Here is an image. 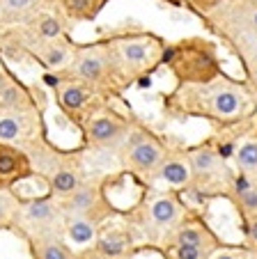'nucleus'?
I'll return each mask as SVG.
<instances>
[{"label":"nucleus","instance_id":"1","mask_svg":"<svg viewBox=\"0 0 257 259\" xmlns=\"http://www.w3.org/2000/svg\"><path fill=\"white\" fill-rule=\"evenodd\" d=\"M62 225H64V213L60 209L58 197H53L51 193L44 197L21 200L14 227L23 232L28 239L44 234H58V227Z\"/></svg>","mask_w":257,"mask_h":259},{"label":"nucleus","instance_id":"2","mask_svg":"<svg viewBox=\"0 0 257 259\" xmlns=\"http://www.w3.org/2000/svg\"><path fill=\"white\" fill-rule=\"evenodd\" d=\"M39 110H16V113H0V142L19 149H28V145L39 142Z\"/></svg>","mask_w":257,"mask_h":259},{"label":"nucleus","instance_id":"3","mask_svg":"<svg viewBox=\"0 0 257 259\" xmlns=\"http://www.w3.org/2000/svg\"><path fill=\"white\" fill-rule=\"evenodd\" d=\"M85 142L97 149H117L129 136V124L115 113H92L83 124Z\"/></svg>","mask_w":257,"mask_h":259},{"label":"nucleus","instance_id":"4","mask_svg":"<svg viewBox=\"0 0 257 259\" xmlns=\"http://www.w3.org/2000/svg\"><path fill=\"white\" fill-rule=\"evenodd\" d=\"M58 202L64 218L67 215H85V218H92L94 223L101 225V220L106 218L108 211L113 213V206H108L106 197H103L101 184H92V181H85L76 193H71L69 197H62Z\"/></svg>","mask_w":257,"mask_h":259},{"label":"nucleus","instance_id":"5","mask_svg":"<svg viewBox=\"0 0 257 259\" xmlns=\"http://www.w3.org/2000/svg\"><path fill=\"white\" fill-rule=\"evenodd\" d=\"M124 145V163L136 172H152L163 161V147L147 133H129Z\"/></svg>","mask_w":257,"mask_h":259},{"label":"nucleus","instance_id":"6","mask_svg":"<svg viewBox=\"0 0 257 259\" xmlns=\"http://www.w3.org/2000/svg\"><path fill=\"white\" fill-rule=\"evenodd\" d=\"M34 175L30 156L12 145L0 142V191H12L16 184Z\"/></svg>","mask_w":257,"mask_h":259},{"label":"nucleus","instance_id":"7","mask_svg":"<svg viewBox=\"0 0 257 259\" xmlns=\"http://www.w3.org/2000/svg\"><path fill=\"white\" fill-rule=\"evenodd\" d=\"M55 97H58V103L62 108V113L67 115L69 119H85L90 117V101H92V92L85 88V83H78V80H69V83H62V80H55Z\"/></svg>","mask_w":257,"mask_h":259},{"label":"nucleus","instance_id":"8","mask_svg":"<svg viewBox=\"0 0 257 259\" xmlns=\"http://www.w3.org/2000/svg\"><path fill=\"white\" fill-rule=\"evenodd\" d=\"M108 69V58L99 49H85L74 58V73L85 85H97L103 80Z\"/></svg>","mask_w":257,"mask_h":259},{"label":"nucleus","instance_id":"9","mask_svg":"<svg viewBox=\"0 0 257 259\" xmlns=\"http://www.w3.org/2000/svg\"><path fill=\"white\" fill-rule=\"evenodd\" d=\"M64 236L71 241L74 245H85L94 243L99 236V223H94L92 218H85V215H67L64 218Z\"/></svg>","mask_w":257,"mask_h":259},{"label":"nucleus","instance_id":"10","mask_svg":"<svg viewBox=\"0 0 257 259\" xmlns=\"http://www.w3.org/2000/svg\"><path fill=\"white\" fill-rule=\"evenodd\" d=\"M30 108H37V103L28 88L21 85L16 78L0 92V113H16V110H30Z\"/></svg>","mask_w":257,"mask_h":259},{"label":"nucleus","instance_id":"11","mask_svg":"<svg viewBox=\"0 0 257 259\" xmlns=\"http://www.w3.org/2000/svg\"><path fill=\"white\" fill-rule=\"evenodd\" d=\"M32 257L34 259H74V252L67 243H62L58 234H44L32 236Z\"/></svg>","mask_w":257,"mask_h":259},{"label":"nucleus","instance_id":"12","mask_svg":"<svg viewBox=\"0 0 257 259\" xmlns=\"http://www.w3.org/2000/svg\"><path fill=\"white\" fill-rule=\"evenodd\" d=\"M94 245H97L99 257L122 259L126 254V250H129V245H131V236L122 230H111V232H106V234H99Z\"/></svg>","mask_w":257,"mask_h":259},{"label":"nucleus","instance_id":"13","mask_svg":"<svg viewBox=\"0 0 257 259\" xmlns=\"http://www.w3.org/2000/svg\"><path fill=\"white\" fill-rule=\"evenodd\" d=\"M147 213H150V220L156 227H170L177 220V215H179V204H177L175 197L159 195L156 200L150 202Z\"/></svg>","mask_w":257,"mask_h":259},{"label":"nucleus","instance_id":"14","mask_svg":"<svg viewBox=\"0 0 257 259\" xmlns=\"http://www.w3.org/2000/svg\"><path fill=\"white\" fill-rule=\"evenodd\" d=\"M156 177L170 186H186L191 181V165L179 158H170V161H161V165L156 167Z\"/></svg>","mask_w":257,"mask_h":259},{"label":"nucleus","instance_id":"15","mask_svg":"<svg viewBox=\"0 0 257 259\" xmlns=\"http://www.w3.org/2000/svg\"><path fill=\"white\" fill-rule=\"evenodd\" d=\"M241 94L237 90H218L211 97V110L218 117H234L241 110Z\"/></svg>","mask_w":257,"mask_h":259},{"label":"nucleus","instance_id":"16","mask_svg":"<svg viewBox=\"0 0 257 259\" xmlns=\"http://www.w3.org/2000/svg\"><path fill=\"white\" fill-rule=\"evenodd\" d=\"M39 58H42L44 67L58 71V69L67 67V64L71 62L74 55H71V51H69L64 44H60V41H46L44 49H42V53H39Z\"/></svg>","mask_w":257,"mask_h":259},{"label":"nucleus","instance_id":"17","mask_svg":"<svg viewBox=\"0 0 257 259\" xmlns=\"http://www.w3.org/2000/svg\"><path fill=\"white\" fill-rule=\"evenodd\" d=\"M211 236L207 234L204 230L200 227H193V225H186V227H179L175 234V245H193V248H202V250H209L211 248Z\"/></svg>","mask_w":257,"mask_h":259},{"label":"nucleus","instance_id":"18","mask_svg":"<svg viewBox=\"0 0 257 259\" xmlns=\"http://www.w3.org/2000/svg\"><path fill=\"white\" fill-rule=\"evenodd\" d=\"M191 175H211L213 170H216V165H218V154L213 152V149H207V147H202V149H195L193 154H191Z\"/></svg>","mask_w":257,"mask_h":259},{"label":"nucleus","instance_id":"19","mask_svg":"<svg viewBox=\"0 0 257 259\" xmlns=\"http://www.w3.org/2000/svg\"><path fill=\"white\" fill-rule=\"evenodd\" d=\"M21 197H16L12 191H0V230H10L16 223Z\"/></svg>","mask_w":257,"mask_h":259},{"label":"nucleus","instance_id":"20","mask_svg":"<svg viewBox=\"0 0 257 259\" xmlns=\"http://www.w3.org/2000/svg\"><path fill=\"white\" fill-rule=\"evenodd\" d=\"M120 55L124 64L129 67H140L150 60V46L145 41H122L120 44Z\"/></svg>","mask_w":257,"mask_h":259},{"label":"nucleus","instance_id":"21","mask_svg":"<svg viewBox=\"0 0 257 259\" xmlns=\"http://www.w3.org/2000/svg\"><path fill=\"white\" fill-rule=\"evenodd\" d=\"M237 165L241 170L248 172H257V140L243 142L237 149Z\"/></svg>","mask_w":257,"mask_h":259},{"label":"nucleus","instance_id":"22","mask_svg":"<svg viewBox=\"0 0 257 259\" xmlns=\"http://www.w3.org/2000/svg\"><path fill=\"white\" fill-rule=\"evenodd\" d=\"M39 37L46 41H58L62 37V23H60L58 16H42L37 23Z\"/></svg>","mask_w":257,"mask_h":259},{"label":"nucleus","instance_id":"23","mask_svg":"<svg viewBox=\"0 0 257 259\" xmlns=\"http://www.w3.org/2000/svg\"><path fill=\"white\" fill-rule=\"evenodd\" d=\"M64 10L69 12L76 19H83V16H94L99 5H94V0H62Z\"/></svg>","mask_w":257,"mask_h":259},{"label":"nucleus","instance_id":"24","mask_svg":"<svg viewBox=\"0 0 257 259\" xmlns=\"http://www.w3.org/2000/svg\"><path fill=\"white\" fill-rule=\"evenodd\" d=\"M34 0H0V10L5 14H23V12L32 10Z\"/></svg>","mask_w":257,"mask_h":259},{"label":"nucleus","instance_id":"25","mask_svg":"<svg viewBox=\"0 0 257 259\" xmlns=\"http://www.w3.org/2000/svg\"><path fill=\"white\" fill-rule=\"evenodd\" d=\"M175 259H211L209 250L193 248V245H175Z\"/></svg>","mask_w":257,"mask_h":259},{"label":"nucleus","instance_id":"26","mask_svg":"<svg viewBox=\"0 0 257 259\" xmlns=\"http://www.w3.org/2000/svg\"><path fill=\"white\" fill-rule=\"evenodd\" d=\"M239 204H241L243 211H248V213H257V188H250L248 193L239 195Z\"/></svg>","mask_w":257,"mask_h":259},{"label":"nucleus","instance_id":"27","mask_svg":"<svg viewBox=\"0 0 257 259\" xmlns=\"http://www.w3.org/2000/svg\"><path fill=\"white\" fill-rule=\"evenodd\" d=\"M252 188V181L248 179L246 175H239L237 179H234V193L237 195H243V193H248Z\"/></svg>","mask_w":257,"mask_h":259},{"label":"nucleus","instance_id":"28","mask_svg":"<svg viewBox=\"0 0 257 259\" xmlns=\"http://www.w3.org/2000/svg\"><path fill=\"white\" fill-rule=\"evenodd\" d=\"M12 80H14V76H12V73L7 71V69L3 67V64H0V92H3V90H5L7 85L12 83Z\"/></svg>","mask_w":257,"mask_h":259},{"label":"nucleus","instance_id":"29","mask_svg":"<svg viewBox=\"0 0 257 259\" xmlns=\"http://www.w3.org/2000/svg\"><path fill=\"white\" fill-rule=\"evenodd\" d=\"M211 259H246V257L237 254V252H218V254H213Z\"/></svg>","mask_w":257,"mask_h":259},{"label":"nucleus","instance_id":"30","mask_svg":"<svg viewBox=\"0 0 257 259\" xmlns=\"http://www.w3.org/2000/svg\"><path fill=\"white\" fill-rule=\"evenodd\" d=\"M248 236H250V239L257 243V218L250 220V225H248Z\"/></svg>","mask_w":257,"mask_h":259},{"label":"nucleus","instance_id":"31","mask_svg":"<svg viewBox=\"0 0 257 259\" xmlns=\"http://www.w3.org/2000/svg\"><path fill=\"white\" fill-rule=\"evenodd\" d=\"M252 25H255V28H257V12H255V14H252Z\"/></svg>","mask_w":257,"mask_h":259},{"label":"nucleus","instance_id":"32","mask_svg":"<svg viewBox=\"0 0 257 259\" xmlns=\"http://www.w3.org/2000/svg\"><path fill=\"white\" fill-rule=\"evenodd\" d=\"M0 21H3V10H0Z\"/></svg>","mask_w":257,"mask_h":259}]
</instances>
